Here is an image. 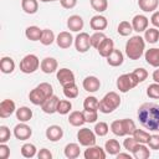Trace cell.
<instances>
[{
    "label": "cell",
    "mask_w": 159,
    "mask_h": 159,
    "mask_svg": "<svg viewBox=\"0 0 159 159\" xmlns=\"http://www.w3.org/2000/svg\"><path fill=\"white\" fill-rule=\"evenodd\" d=\"M138 120L145 129L159 132V104L143 103L138 109Z\"/></svg>",
    "instance_id": "cell-1"
},
{
    "label": "cell",
    "mask_w": 159,
    "mask_h": 159,
    "mask_svg": "<svg viewBox=\"0 0 159 159\" xmlns=\"http://www.w3.org/2000/svg\"><path fill=\"white\" fill-rule=\"evenodd\" d=\"M145 50V40L140 35L132 36L125 43V55L129 60H139Z\"/></svg>",
    "instance_id": "cell-2"
},
{
    "label": "cell",
    "mask_w": 159,
    "mask_h": 159,
    "mask_svg": "<svg viewBox=\"0 0 159 159\" xmlns=\"http://www.w3.org/2000/svg\"><path fill=\"white\" fill-rule=\"evenodd\" d=\"M120 106V97L117 92H108L104 94V97L99 101V112L104 114H109L113 111H116Z\"/></svg>",
    "instance_id": "cell-3"
},
{
    "label": "cell",
    "mask_w": 159,
    "mask_h": 159,
    "mask_svg": "<svg viewBox=\"0 0 159 159\" xmlns=\"http://www.w3.org/2000/svg\"><path fill=\"white\" fill-rule=\"evenodd\" d=\"M40 65H41V62L39 60V57L34 53H29V55L22 57L19 66H20V71L22 73L30 75V73H34L35 71H37Z\"/></svg>",
    "instance_id": "cell-4"
},
{
    "label": "cell",
    "mask_w": 159,
    "mask_h": 159,
    "mask_svg": "<svg viewBox=\"0 0 159 159\" xmlns=\"http://www.w3.org/2000/svg\"><path fill=\"white\" fill-rule=\"evenodd\" d=\"M138 80L137 77L132 73H124V75H120L118 78H117V88L119 89V92L122 93H127L129 92L132 88H134L137 84H138Z\"/></svg>",
    "instance_id": "cell-5"
},
{
    "label": "cell",
    "mask_w": 159,
    "mask_h": 159,
    "mask_svg": "<svg viewBox=\"0 0 159 159\" xmlns=\"http://www.w3.org/2000/svg\"><path fill=\"white\" fill-rule=\"evenodd\" d=\"M77 140L83 147H91L96 144V133L89 128H81L77 132Z\"/></svg>",
    "instance_id": "cell-6"
},
{
    "label": "cell",
    "mask_w": 159,
    "mask_h": 159,
    "mask_svg": "<svg viewBox=\"0 0 159 159\" xmlns=\"http://www.w3.org/2000/svg\"><path fill=\"white\" fill-rule=\"evenodd\" d=\"M75 47L80 53H84L92 47L91 45V36L87 32H80L75 37Z\"/></svg>",
    "instance_id": "cell-7"
},
{
    "label": "cell",
    "mask_w": 159,
    "mask_h": 159,
    "mask_svg": "<svg viewBox=\"0 0 159 159\" xmlns=\"http://www.w3.org/2000/svg\"><path fill=\"white\" fill-rule=\"evenodd\" d=\"M14 135L19 140H27L32 135V129L30 125H27L25 122H20L14 128Z\"/></svg>",
    "instance_id": "cell-8"
},
{
    "label": "cell",
    "mask_w": 159,
    "mask_h": 159,
    "mask_svg": "<svg viewBox=\"0 0 159 159\" xmlns=\"http://www.w3.org/2000/svg\"><path fill=\"white\" fill-rule=\"evenodd\" d=\"M56 78H57V81L60 82V84L63 87V86H66V84H68V83L75 82V73H73L70 68L63 67V68L57 70V72H56Z\"/></svg>",
    "instance_id": "cell-9"
},
{
    "label": "cell",
    "mask_w": 159,
    "mask_h": 159,
    "mask_svg": "<svg viewBox=\"0 0 159 159\" xmlns=\"http://www.w3.org/2000/svg\"><path fill=\"white\" fill-rule=\"evenodd\" d=\"M84 159H106V150L99 145H91L83 153Z\"/></svg>",
    "instance_id": "cell-10"
},
{
    "label": "cell",
    "mask_w": 159,
    "mask_h": 159,
    "mask_svg": "<svg viewBox=\"0 0 159 159\" xmlns=\"http://www.w3.org/2000/svg\"><path fill=\"white\" fill-rule=\"evenodd\" d=\"M149 25V19L145 15H135L132 19V26H133V31L135 32H144L148 29Z\"/></svg>",
    "instance_id": "cell-11"
},
{
    "label": "cell",
    "mask_w": 159,
    "mask_h": 159,
    "mask_svg": "<svg viewBox=\"0 0 159 159\" xmlns=\"http://www.w3.org/2000/svg\"><path fill=\"white\" fill-rule=\"evenodd\" d=\"M47 98H48L47 94H46L39 86H36V87H35L34 89H31L30 93H29V99H30V102H31L32 104H35V106H41Z\"/></svg>",
    "instance_id": "cell-12"
},
{
    "label": "cell",
    "mask_w": 159,
    "mask_h": 159,
    "mask_svg": "<svg viewBox=\"0 0 159 159\" xmlns=\"http://www.w3.org/2000/svg\"><path fill=\"white\" fill-rule=\"evenodd\" d=\"M75 42V39H73V36L71 35V32H68V31H62V32H60L58 35H57V37H56V43H57V46L60 47V48H70L71 47V45Z\"/></svg>",
    "instance_id": "cell-13"
},
{
    "label": "cell",
    "mask_w": 159,
    "mask_h": 159,
    "mask_svg": "<svg viewBox=\"0 0 159 159\" xmlns=\"http://www.w3.org/2000/svg\"><path fill=\"white\" fill-rule=\"evenodd\" d=\"M16 112V106L12 99H4L0 103V118H7Z\"/></svg>",
    "instance_id": "cell-14"
},
{
    "label": "cell",
    "mask_w": 159,
    "mask_h": 159,
    "mask_svg": "<svg viewBox=\"0 0 159 159\" xmlns=\"http://www.w3.org/2000/svg\"><path fill=\"white\" fill-rule=\"evenodd\" d=\"M57 67H58V63H57V60L53 58V57H45L42 61H41V65H40V68L43 73H53V72H57Z\"/></svg>",
    "instance_id": "cell-15"
},
{
    "label": "cell",
    "mask_w": 159,
    "mask_h": 159,
    "mask_svg": "<svg viewBox=\"0 0 159 159\" xmlns=\"http://www.w3.org/2000/svg\"><path fill=\"white\" fill-rule=\"evenodd\" d=\"M82 86L84 88V91L89 92V93H94L99 89L101 87V81L96 77V76H87L83 82H82Z\"/></svg>",
    "instance_id": "cell-16"
},
{
    "label": "cell",
    "mask_w": 159,
    "mask_h": 159,
    "mask_svg": "<svg viewBox=\"0 0 159 159\" xmlns=\"http://www.w3.org/2000/svg\"><path fill=\"white\" fill-rule=\"evenodd\" d=\"M60 98L57 96H51L48 97L42 104H41V109L46 113V114H53L57 113V103H58Z\"/></svg>",
    "instance_id": "cell-17"
},
{
    "label": "cell",
    "mask_w": 159,
    "mask_h": 159,
    "mask_svg": "<svg viewBox=\"0 0 159 159\" xmlns=\"http://www.w3.org/2000/svg\"><path fill=\"white\" fill-rule=\"evenodd\" d=\"M113 50H114V42H113V40L109 39V37H106V39L101 42V45L97 47V51H98L99 56H102V57H104V58H107V57L112 53Z\"/></svg>",
    "instance_id": "cell-18"
},
{
    "label": "cell",
    "mask_w": 159,
    "mask_h": 159,
    "mask_svg": "<svg viewBox=\"0 0 159 159\" xmlns=\"http://www.w3.org/2000/svg\"><path fill=\"white\" fill-rule=\"evenodd\" d=\"M89 26L94 31H103L108 26V20L103 15H94L89 21Z\"/></svg>",
    "instance_id": "cell-19"
},
{
    "label": "cell",
    "mask_w": 159,
    "mask_h": 159,
    "mask_svg": "<svg viewBox=\"0 0 159 159\" xmlns=\"http://www.w3.org/2000/svg\"><path fill=\"white\" fill-rule=\"evenodd\" d=\"M46 138L50 140V142H58L62 137H63V129L60 127V125H50L47 129H46Z\"/></svg>",
    "instance_id": "cell-20"
},
{
    "label": "cell",
    "mask_w": 159,
    "mask_h": 159,
    "mask_svg": "<svg viewBox=\"0 0 159 159\" xmlns=\"http://www.w3.org/2000/svg\"><path fill=\"white\" fill-rule=\"evenodd\" d=\"M83 25H84L83 19L80 15H72L67 19V27L73 32H81V30L83 29Z\"/></svg>",
    "instance_id": "cell-21"
},
{
    "label": "cell",
    "mask_w": 159,
    "mask_h": 159,
    "mask_svg": "<svg viewBox=\"0 0 159 159\" xmlns=\"http://www.w3.org/2000/svg\"><path fill=\"white\" fill-rule=\"evenodd\" d=\"M144 57L148 65H150L152 67H157V68L159 67V48L153 47V48L147 50L144 53Z\"/></svg>",
    "instance_id": "cell-22"
},
{
    "label": "cell",
    "mask_w": 159,
    "mask_h": 159,
    "mask_svg": "<svg viewBox=\"0 0 159 159\" xmlns=\"http://www.w3.org/2000/svg\"><path fill=\"white\" fill-rule=\"evenodd\" d=\"M123 61H124V56H123L122 51L118 50V48H114V50L112 51V53L107 57V63H108L109 66H112V67H118V66H120V65L123 63Z\"/></svg>",
    "instance_id": "cell-23"
},
{
    "label": "cell",
    "mask_w": 159,
    "mask_h": 159,
    "mask_svg": "<svg viewBox=\"0 0 159 159\" xmlns=\"http://www.w3.org/2000/svg\"><path fill=\"white\" fill-rule=\"evenodd\" d=\"M14 70H15V61L9 56H4L0 61V71L5 75H10L14 72Z\"/></svg>",
    "instance_id": "cell-24"
},
{
    "label": "cell",
    "mask_w": 159,
    "mask_h": 159,
    "mask_svg": "<svg viewBox=\"0 0 159 159\" xmlns=\"http://www.w3.org/2000/svg\"><path fill=\"white\" fill-rule=\"evenodd\" d=\"M132 155H133L135 159H148V158L150 157V150L147 148L145 144L138 143V144L135 145V148L133 149Z\"/></svg>",
    "instance_id": "cell-25"
},
{
    "label": "cell",
    "mask_w": 159,
    "mask_h": 159,
    "mask_svg": "<svg viewBox=\"0 0 159 159\" xmlns=\"http://www.w3.org/2000/svg\"><path fill=\"white\" fill-rule=\"evenodd\" d=\"M159 5V0H138V6L144 12H154Z\"/></svg>",
    "instance_id": "cell-26"
},
{
    "label": "cell",
    "mask_w": 159,
    "mask_h": 159,
    "mask_svg": "<svg viewBox=\"0 0 159 159\" xmlns=\"http://www.w3.org/2000/svg\"><path fill=\"white\" fill-rule=\"evenodd\" d=\"M65 157L68 158V159H76L80 157V153H81V149H80V145L77 143H68L66 147H65Z\"/></svg>",
    "instance_id": "cell-27"
},
{
    "label": "cell",
    "mask_w": 159,
    "mask_h": 159,
    "mask_svg": "<svg viewBox=\"0 0 159 159\" xmlns=\"http://www.w3.org/2000/svg\"><path fill=\"white\" fill-rule=\"evenodd\" d=\"M41 35H42V30L39 26H35V25L34 26H29L25 30V36L30 41H40Z\"/></svg>",
    "instance_id": "cell-28"
},
{
    "label": "cell",
    "mask_w": 159,
    "mask_h": 159,
    "mask_svg": "<svg viewBox=\"0 0 159 159\" xmlns=\"http://www.w3.org/2000/svg\"><path fill=\"white\" fill-rule=\"evenodd\" d=\"M68 123L73 127H81L86 122H84V117H83V112H80V111H73L70 113L68 116Z\"/></svg>",
    "instance_id": "cell-29"
},
{
    "label": "cell",
    "mask_w": 159,
    "mask_h": 159,
    "mask_svg": "<svg viewBox=\"0 0 159 159\" xmlns=\"http://www.w3.org/2000/svg\"><path fill=\"white\" fill-rule=\"evenodd\" d=\"M21 7L24 12L29 15H34L39 10V1L37 0H21Z\"/></svg>",
    "instance_id": "cell-30"
},
{
    "label": "cell",
    "mask_w": 159,
    "mask_h": 159,
    "mask_svg": "<svg viewBox=\"0 0 159 159\" xmlns=\"http://www.w3.org/2000/svg\"><path fill=\"white\" fill-rule=\"evenodd\" d=\"M15 114H16V118L19 119V122H25L26 123L32 118V111L26 106H22L20 108H17Z\"/></svg>",
    "instance_id": "cell-31"
},
{
    "label": "cell",
    "mask_w": 159,
    "mask_h": 159,
    "mask_svg": "<svg viewBox=\"0 0 159 159\" xmlns=\"http://www.w3.org/2000/svg\"><path fill=\"white\" fill-rule=\"evenodd\" d=\"M104 150L109 155H117L120 152V144L117 139H108L104 144Z\"/></svg>",
    "instance_id": "cell-32"
},
{
    "label": "cell",
    "mask_w": 159,
    "mask_h": 159,
    "mask_svg": "<svg viewBox=\"0 0 159 159\" xmlns=\"http://www.w3.org/2000/svg\"><path fill=\"white\" fill-rule=\"evenodd\" d=\"M144 40L148 43H155L159 41V30L157 27H150L144 31Z\"/></svg>",
    "instance_id": "cell-33"
},
{
    "label": "cell",
    "mask_w": 159,
    "mask_h": 159,
    "mask_svg": "<svg viewBox=\"0 0 159 159\" xmlns=\"http://www.w3.org/2000/svg\"><path fill=\"white\" fill-rule=\"evenodd\" d=\"M83 109L86 111H98L99 109V101L94 96H88L83 101Z\"/></svg>",
    "instance_id": "cell-34"
},
{
    "label": "cell",
    "mask_w": 159,
    "mask_h": 159,
    "mask_svg": "<svg viewBox=\"0 0 159 159\" xmlns=\"http://www.w3.org/2000/svg\"><path fill=\"white\" fill-rule=\"evenodd\" d=\"M53 41H56V37H55L53 31L50 30V29H43L42 30L41 39H40V42L43 46H50L51 43H53Z\"/></svg>",
    "instance_id": "cell-35"
},
{
    "label": "cell",
    "mask_w": 159,
    "mask_h": 159,
    "mask_svg": "<svg viewBox=\"0 0 159 159\" xmlns=\"http://www.w3.org/2000/svg\"><path fill=\"white\" fill-rule=\"evenodd\" d=\"M63 94L68 99L76 98L78 96V87H77V84L75 82H72V83H68V84L63 86Z\"/></svg>",
    "instance_id": "cell-36"
},
{
    "label": "cell",
    "mask_w": 159,
    "mask_h": 159,
    "mask_svg": "<svg viewBox=\"0 0 159 159\" xmlns=\"http://www.w3.org/2000/svg\"><path fill=\"white\" fill-rule=\"evenodd\" d=\"M132 135H133V138H134L138 143L148 144V142H149L152 134H149L148 132H145V130H143V129H135Z\"/></svg>",
    "instance_id": "cell-37"
},
{
    "label": "cell",
    "mask_w": 159,
    "mask_h": 159,
    "mask_svg": "<svg viewBox=\"0 0 159 159\" xmlns=\"http://www.w3.org/2000/svg\"><path fill=\"white\" fill-rule=\"evenodd\" d=\"M36 153H37V149L32 143H25L21 147V155L24 158H34Z\"/></svg>",
    "instance_id": "cell-38"
},
{
    "label": "cell",
    "mask_w": 159,
    "mask_h": 159,
    "mask_svg": "<svg viewBox=\"0 0 159 159\" xmlns=\"http://www.w3.org/2000/svg\"><path fill=\"white\" fill-rule=\"evenodd\" d=\"M117 31L120 36H129L133 31V26H132V22L129 21H120L118 27H117Z\"/></svg>",
    "instance_id": "cell-39"
},
{
    "label": "cell",
    "mask_w": 159,
    "mask_h": 159,
    "mask_svg": "<svg viewBox=\"0 0 159 159\" xmlns=\"http://www.w3.org/2000/svg\"><path fill=\"white\" fill-rule=\"evenodd\" d=\"M71 109H72V103L68 99H60L58 101V103H57V113L65 116V114H68Z\"/></svg>",
    "instance_id": "cell-40"
},
{
    "label": "cell",
    "mask_w": 159,
    "mask_h": 159,
    "mask_svg": "<svg viewBox=\"0 0 159 159\" xmlns=\"http://www.w3.org/2000/svg\"><path fill=\"white\" fill-rule=\"evenodd\" d=\"M111 130L117 137H124L125 133H124V129H123V125H122V119L113 120L111 123Z\"/></svg>",
    "instance_id": "cell-41"
},
{
    "label": "cell",
    "mask_w": 159,
    "mask_h": 159,
    "mask_svg": "<svg viewBox=\"0 0 159 159\" xmlns=\"http://www.w3.org/2000/svg\"><path fill=\"white\" fill-rule=\"evenodd\" d=\"M89 4L92 9L97 12H103L108 7V1L107 0H89Z\"/></svg>",
    "instance_id": "cell-42"
},
{
    "label": "cell",
    "mask_w": 159,
    "mask_h": 159,
    "mask_svg": "<svg viewBox=\"0 0 159 159\" xmlns=\"http://www.w3.org/2000/svg\"><path fill=\"white\" fill-rule=\"evenodd\" d=\"M107 36H106V34L103 31H96L93 35H91V45H92V47H94L97 50V47L101 45V42Z\"/></svg>",
    "instance_id": "cell-43"
},
{
    "label": "cell",
    "mask_w": 159,
    "mask_h": 159,
    "mask_svg": "<svg viewBox=\"0 0 159 159\" xmlns=\"http://www.w3.org/2000/svg\"><path fill=\"white\" fill-rule=\"evenodd\" d=\"M122 125H123V129H124L125 135H132V134L134 133V130L137 129L135 123H134L132 119H129V118L122 119Z\"/></svg>",
    "instance_id": "cell-44"
},
{
    "label": "cell",
    "mask_w": 159,
    "mask_h": 159,
    "mask_svg": "<svg viewBox=\"0 0 159 159\" xmlns=\"http://www.w3.org/2000/svg\"><path fill=\"white\" fill-rule=\"evenodd\" d=\"M93 130H94L96 135H98V137H104V135L108 134L109 127H108V124H107L106 122H98V123H96Z\"/></svg>",
    "instance_id": "cell-45"
},
{
    "label": "cell",
    "mask_w": 159,
    "mask_h": 159,
    "mask_svg": "<svg viewBox=\"0 0 159 159\" xmlns=\"http://www.w3.org/2000/svg\"><path fill=\"white\" fill-rule=\"evenodd\" d=\"M147 96H148L149 98L158 99V98H159V83L154 82V83L149 84L148 88H147Z\"/></svg>",
    "instance_id": "cell-46"
},
{
    "label": "cell",
    "mask_w": 159,
    "mask_h": 159,
    "mask_svg": "<svg viewBox=\"0 0 159 159\" xmlns=\"http://www.w3.org/2000/svg\"><path fill=\"white\" fill-rule=\"evenodd\" d=\"M83 117H84V122L86 123H94L98 119V111H86L83 109Z\"/></svg>",
    "instance_id": "cell-47"
},
{
    "label": "cell",
    "mask_w": 159,
    "mask_h": 159,
    "mask_svg": "<svg viewBox=\"0 0 159 159\" xmlns=\"http://www.w3.org/2000/svg\"><path fill=\"white\" fill-rule=\"evenodd\" d=\"M137 144H138V142L133 138V135H128V137L124 139V142H123V147H124V149L128 150L129 153L133 152V149L135 148Z\"/></svg>",
    "instance_id": "cell-48"
},
{
    "label": "cell",
    "mask_w": 159,
    "mask_h": 159,
    "mask_svg": "<svg viewBox=\"0 0 159 159\" xmlns=\"http://www.w3.org/2000/svg\"><path fill=\"white\" fill-rule=\"evenodd\" d=\"M133 75L137 77L138 82L140 83V82H144V81L147 80V77H148V71H147L145 68H143V67H139V68H135V70L133 71Z\"/></svg>",
    "instance_id": "cell-49"
},
{
    "label": "cell",
    "mask_w": 159,
    "mask_h": 159,
    "mask_svg": "<svg viewBox=\"0 0 159 159\" xmlns=\"http://www.w3.org/2000/svg\"><path fill=\"white\" fill-rule=\"evenodd\" d=\"M11 132L6 125H0V143H6L10 140Z\"/></svg>",
    "instance_id": "cell-50"
},
{
    "label": "cell",
    "mask_w": 159,
    "mask_h": 159,
    "mask_svg": "<svg viewBox=\"0 0 159 159\" xmlns=\"http://www.w3.org/2000/svg\"><path fill=\"white\" fill-rule=\"evenodd\" d=\"M148 145L153 150H159V134H153L150 135V139L148 142Z\"/></svg>",
    "instance_id": "cell-51"
},
{
    "label": "cell",
    "mask_w": 159,
    "mask_h": 159,
    "mask_svg": "<svg viewBox=\"0 0 159 159\" xmlns=\"http://www.w3.org/2000/svg\"><path fill=\"white\" fill-rule=\"evenodd\" d=\"M9 155H10V148L5 143H0V158L7 159Z\"/></svg>",
    "instance_id": "cell-52"
},
{
    "label": "cell",
    "mask_w": 159,
    "mask_h": 159,
    "mask_svg": "<svg viewBox=\"0 0 159 159\" xmlns=\"http://www.w3.org/2000/svg\"><path fill=\"white\" fill-rule=\"evenodd\" d=\"M37 158H39V159H51V158H52V153H51L47 148H42V149H40V152L37 153Z\"/></svg>",
    "instance_id": "cell-53"
},
{
    "label": "cell",
    "mask_w": 159,
    "mask_h": 159,
    "mask_svg": "<svg viewBox=\"0 0 159 159\" xmlns=\"http://www.w3.org/2000/svg\"><path fill=\"white\" fill-rule=\"evenodd\" d=\"M60 4L63 9H73L77 5V0H60Z\"/></svg>",
    "instance_id": "cell-54"
},
{
    "label": "cell",
    "mask_w": 159,
    "mask_h": 159,
    "mask_svg": "<svg viewBox=\"0 0 159 159\" xmlns=\"http://www.w3.org/2000/svg\"><path fill=\"white\" fill-rule=\"evenodd\" d=\"M150 22H152V25L154 27L159 29V11H154L153 12V15L150 17Z\"/></svg>",
    "instance_id": "cell-55"
},
{
    "label": "cell",
    "mask_w": 159,
    "mask_h": 159,
    "mask_svg": "<svg viewBox=\"0 0 159 159\" xmlns=\"http://www.w3.org/2000/svg\"><path fill=\"white\" fill-rule=\"evenodd\" d=\"M123 158H127V159H130L132 158V155H130V153L128 152V153H118L117 154V159H123Z\"/></svg>",
    "instance_id": "cell-56"
},
{
    "label": "cell",
    "mask_w": 159,
    "mask_h": 159,
    "mask_svg": "<svg viewBox=\"0 0 159 159\" xmlns=\"http://www.w3.org/2000/svg\"><path fill=\"white\" fill-rule=\"evenodd\" d=\"M152 77H153V81H154V82L159 83V67H158V70H155V71L153 72Z\"/></svg>",
    "instance_id": "cell-57"
},
{
    "label": "cell",
    "mask_w": 159,
    "mask_h": 159,
    "mask_svg": "<svg viewBox=\"0 0 159 159\" xmlns=\"http://www.w3.org/2000/svg\"><path fill=\"white\" fill-rule=\"evenodd\" d=\"M41 2H50V1H57V0H40Z\"/></svg>",
    "instance_id": "cell-58"
}]
</instances>
